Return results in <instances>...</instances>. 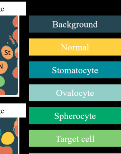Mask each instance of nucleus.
Instances as JSON below:
<instances>
[{
    "label": "nucleus",
    "instance_id": "nucleus-1",
    "mask_svg": "<svg viewBox=\"0 0 121 154\" xmlns=\"http://www.w3.org/2000/svg\"><path fill=\"white\" fill-rule=\"evenodd\" d=\"M1 142L3 144L5 145H9L11 144L14 142L15 140L13 134L9 131L4 134L1 137Z\"/></svg>",
    "mask_w": 121,
    "mask_h": 154
},
{
    "label": "nucleus",
    "instance_id": "nucleus-2",
    "mask_svg": "<svg viewBox=\"0 0 121 154\" xmlns=\"http://www.w3.org/2000/svg\"><path fill=\"white\" fill-rule=\"evenodd\" d=\"M1 52L2 55L6 60L11 59L13 57V51L9 46H4L2 48Z\"/></svg>",
    "mask_w": 121,
    "mask_h": 154
},
{
    "label": "nucleus",
    "instance_id": "nucleus-3",
    "mask_svg": "<svg viewBox=\"0 0 121 154\" xmlns=\"http://www.w3.org/2000/svg\"><path fill=\"white\" fill-rule=\"evenodd\" d=\"M13 151L11 147L0 146V154H13Z\"/></svg>",
    "mask_w": 121,
    "mask_h": 154
},
{
    "label": "nucleus",
    "instance_id": "nucleus-4",
    "mask_svg": "<svg viewBox=\"0 0 121 154\" xmlns=\"http://www.w3.org/2000/svg\"><path fill=\"white\" fill-rule=\"evenodd\" d=\"M8 64L5 61H0V74L5 73L8 69Z\"/></svg>",
    "mask_w": 121,
    "mask_h": 154
},
{
    "label": "nucleus",
    "instance_id": "nucleus-5",
    "mask_svg": "<svg viewBox=\"0 0 121 154\" xmlns=\"http://www.w3.org/2000/svg\"><path fill=\"white\" fill-rule=\"evenodd\" d=\"M18 29H16L14 32L13 34V38L15 39L17 43H18Z\"/></svg>",
    "mask_w": 121,
    "mask_h": 154
},
{
    "label": "nucleus",
    "instance_id": "nucleus-6",
    "mask_svg": "<svg viewBox=\"0 0 121 154\" xmlns=\"http://www.w3.org/2000/svg\"><path fill=\"white\" fill-rule=\"evenodd\" d=\"M13 75L14 78L18 79V67H17L13 70Z\"/></svg>",
    "mask_w": 121,
    "mask_h": 154
},
{
    "label": "nucleus",
    "instance_id": "nucleus-7",
    "mask_svg": "<svg viewBox=\"0 0 121 154\" xmlns=\"http://www.w3.org/2000/svg\"><path fill=\"white\" fill-rule=\"evenodd\" d=\"M18 16H16V17L14 18L13 22V25L14 27H18Z\"/></svg>",
    "mask_w": 121,
    "mask_h": 154
},
{
    "label": "nucleus",
    "instance_id": "nucleus-8",
    "mask_svg": "<svg viewBox=\"0 0 121 154\" xmlns=\"http://www.w3.org/2000/svg\"><path fill=\"white\" fill-rule=\"evenodd\" d=\"M5 84V80L3 77L0 76V88L3 86Z\"/></svg>",
    "mask_w": 121,
    "mask_h": 154
},
{
    "label": "nucleus",
    "instance_id": "nucleus-9",
    "mask_svg": "<svg viewBox=\"0 0 121 154\" xmlns=\"http://www.w3.org/2000/svg\"><path fill=\"white\" fill-rule=\"evenodd\" d=\"M5 91L2 90V89H0V95H5Z\"/></svg>",
    "mask_w": 121,
    "mask_h": 154
},
{
    "label": "nucleus",
    "instance_id": "nucleus-10",
    "mask_svg": "<svg viewBox=\"0 0 121 154\" xmlns=\"http://www.w3.org/2000/svg\"><path fill=\"white\" fill-rule=\"evenodd\" d=\"M15 56L16 57L18 58V48H16L15 51Z\"/></svg>",
    "mask_w": 121,
    "mask_h": 154
},
{
    "label": "nucleus",
    "instance_id": "nucleus-11",
    "mask_svg": "<svg viewBox=\"0 0 121 154\" xmlns=\"http://www.w3.org/2000/svg\"><path fill=\"white\" fill-rule=\"evenodd\" d=\"M78 95V93L77 92H75V96H77Z\"/></svg>",
    "mask_w": 121,
    "mask_h": 154
},
{
    "label": "nucleus",
    "instance_id": "nucleus-12",
    "mask_svg": "<svg viewBox=\"0 0 121 154\" xmlns=\"http://www.w3.org/2000/svg\"><path fill=\"white\" fill-rule=\"evenodd\" d=\"M91 96H93L94 95V93L93 92H91Z\"/></svg>",
    "mask_w": 121,
    "mask_h": 154
},
{
    "label": "nucleus",
    "instance_id": "nucleus-13",
    "mask_svg": "<svg viewBox=\"0 0 121 154\" xmlns=\"http://www.w3.org/2000/svg\"><path fill=\"white\" fill-rule=\"evenodd\" d=\"M79 95L80 96H82V95H83V94H82V92H80L79 93Z\"/></svg>",
    "mask_w": 121,
    "mask_h": 154
},
{
    "label": "nucleus",
    "instance_id": "nucleus-14",
    "mask_svg": "<svg viewBox=\"0 0 121 154\" xmlns=\"http://www.w3.org/2000/svg\"><path fill=\"white\" fill-rule=\"evenodd\" d=\"M60 72L61 73H63L64 72V71L63 69H61V70H60Z\"/></svg>",
    "mask_w": 121,
    "mask_h": 154
},
{
    "label": "nucleus",
    "instance_id": "nucleus-15",
    "mask_svg": "<svg viewBox=\"0 0 121 154\" xmlns=\"http://www.w3.org/2000/svg\"><path fill=\"white\" fill-rule=\"evenodd\" d=\"M2 134V131L1 128H0V137H1V135Z\"/></svg>",
    "mask_w": 121,
    "mask_h": 154
},
{
    "label": "nucleus",
    "instance_id": "nucleus-16",
    "mask_svg": "<svg viewBox=\"0 0 121 154\" xmlns=\"http://www.w3.org/2000/svg\"><path fill=\"white\" fill-rule=\"evenodd\" d=\"M79 73H82V70H79Z\"/></svg>",
    "mask_w": 121,
    "mask_h": 154
},
{
    "label": "nucleus",
    "instance_id": "nucleus-17",
    "mask_svg": "<svg viewBox=\"0 0 121 154\" xmlns=\"http://www.w3.org/2000/svg\"><path fill=\"white\" fill-rule=\"evenodd\" d=\"M83 93H84V94L85 96L86 95V94H87V92H83Z\"/></svg>",
    "mask_w": 121,
    "mask_h": 154
},
{
    "label": "nucleus",
    "instance_id": "nucleus-18",
    "mask_svg": "<svg viewBox=\"0 0 121 154\" xmlns=\"http://www.w3.org/2000/svg\"><path fill=\"white\" fill-rule=\"evenodd\" d=\"M86 71H87V70H84V71H83L84 73H86V72H86Z\"/></svg>",
    "mask_w": 121,
    "mask_h": 154
},
{
    "label": "nucleus",
    "instance_id": "nucleus-19",
    "mask_svg": "<svg viewBox=\"0 0 121 154\" xmlns=\"http://www.w3.org/2000/svg\"><path fill=\"white\" fill-rule=\"evenodd\" d=\"M64 93L65 96V95H66L67 92H64Z\"/></svg>",
    "mask_w": 121,
    "mask_h": 154
},
{
    "label": "nucleus",
    "instance_id": "nucleus-20",
    "mask_svg": "<svg viewBox=\"0 0 121 154\" xmlns=\"http://www.w3.org/2000/svg\"><path fill=\"white\" fill-rule=\"evenodd\" d=\"M95 72L96 73H97V72H98V70H95Z\"/></svg>",
    "mask_w": 121,
    "mask_h": 154
},
{
    "label": "nucleus",
    "instance_id": "nucleus-21",
    "mask_svg": "<svg viewBox=\"0 0 121 154\" xmlns=\"http://www.w3.org/2000/svg\"><path fill=\"white\" fill-rule=\"evenodd\" d=\"M80 26L81 27H83V24H81L80 25Z\"/></svg>",
    "mask_w": 121,
    "mask_h": 154
},
{
    "label": "nucleus",
    "instance_id": "nucleus-22",
    "mask_svg": "<svg viewBox=\"0 0 121 154\" xmlns=\"http://www.w3.org/2000/svg\"><path fill=\"white\" fill-rule=\"evenodd\" d=\"M66 24H64V27H66Z\"/></svg>",
    "mask_w": 121,
    "mask_h": 154
},
{
    "label": "nucleus",
    "instance_id": "nucleus-23",
    "mask_svg": "<svg viewBox=\"0 0 121 154\" xmlns=\"http://www.w3.org/2000/svg\"><path fill=\"white\" fill-rule=\"evenodd\" d=\"M95 26H96V24H95Z\"/></svg>",
    "mask_w": 121,
    "mask_h": 154
}]
</instances>
